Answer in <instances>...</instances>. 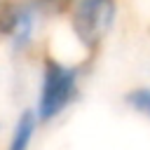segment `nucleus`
Segmentation results:
<instances>
[{
	"mask_svg": "<svg viewBox=\"0 0 150 150\" xmlns=\"http://www.w3.org/2000/svg\"><path fill=\"white\" fill-rule=\"evenodd\" d=\"M120 16V0H73L66 21L84 61H94Z\"/></svg>",
	"mask_w": 150,
	"mask_h": 150,
	"instance_id": "nucleus-2",
	"label": "nucleus"
},
{
	"mask_svg": "<svg viewBox=\"0 0 150 150\" xmlns=\"http://www.w3.org/2000/svg\"><path fill=\"white\" fill-rule=\"evenodd\" d=\"M38 131H40V122H38V115H35L33 105L21 108L19 115L12 122V129H9L5 150H30L33 143H35Z\"/></svg>",
	"mask_w": 150,
	"mask_h": 150,
	"instance_id": "nucleus-4",
	"label": "nucleus"
},
{
	"mask_svg": "<svg viewBox=\"0 0 150 150\" xmlns=\"http://www.w3.org/2000/svg\"><path fill=\"white\" fill-rule=\"evenodd\" d=\"M122 103L127 110H131L134 115L143 117L150 122V84H134L124 91Z\"/></svg>",
	"mask_w": 150,
	"mask_h": 150,
	"instance_id": "nucleus-5",
	"label": "nucleus"
},
{
	"mask_svg": "<svg viewBox=\"0 0 150 150\" xmlns=\"http://www.w3.org/2000/svg\"><path fill=\"white\" fill-rule=\"evenodd\" d=\"M45 23L49 21L38 0H0V40L12 59H23L33 52Z\"/></svg>",
	"mask_w": 150,
	"mask_h": 150,
	"instance_id": "nucleus-3",
	"label": "nucleus"
},
{
	"mask_svg": "<svg viewBox=\"0 0 150 150\" xmlns=\"http://www.w3.org/2000/svg\"><path fill=\"white\" fill-rule=\"evenodd\" d=\"M89 61H66L56 54H42L33 110L40 127L61 120L82 96V84Z\"/></svg>",
	"mask_w": 150,
	"mask_h": 150,
	"instance_id": "nucleus-1",
	"label": "nucleus"
}]
</instances>
